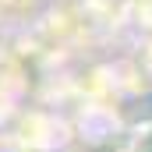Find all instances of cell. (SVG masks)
I'll use <instances>...</instances> for the list:
<instances>
[{
    "mask_svg": "<svg viewBox=\"0 0 152 152\" xmlns=\"http://www.w3.org/2000/svg\"><path fill=\"white\" fill-rule=\"evenodd\" d=\"M131 152H152V127H142L138 134H134V145Z\"/></svg>",
    "mask_w": 152,
    "mask_h": 152,
    "instance_id": "obj_1",
    "label": "cell"
}]
</instances>
